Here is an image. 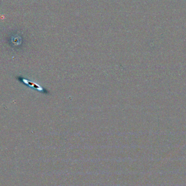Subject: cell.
I'll use <instances>...</instances> for the list:
<instances>
[{"mask_svg": "<svg viewBox=\"0 0 186 186\" xmlns=\"http://www.w3.org/2000/svg\"><path fill=\"white\" fill-rule=\"evenodd\" d=\"M20 81H21V82H22L23 83H24L25 84H26V85H27L28 86H29V87L33 88H34V89H37V90H39V91L43 90L42 88L40 87L39 86V85H37V84H35L34 83H33V82H30L29 81L27 80V79H25V78H21V79H20Z\"/></svg>", "mask_w": 186, "mask_h": 186, "instance_id": "obj_1", "label": "cell"}]
</instances>
